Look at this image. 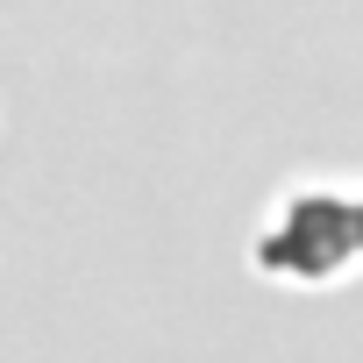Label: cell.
Returning a JSON list of instances; mask_svg holds the SVG:
<instances>
[{
    "label": "cell",
    "mask_w": 363,
    "mask_h": 363,
    "mask_svg": "<svg viewBox=\"0 0 363 363\" xmlns=\"http://www.w3.org/2000/svg\"><path fill=\"white\" fill-rule=\"evenodd\" d=\"M349 257H363V207L349 193H292L257 242V264L299 285L335 278Z\"/></svg>",
    "instance_id": "1"
}]
</instances>
